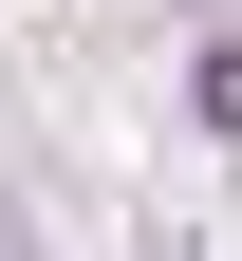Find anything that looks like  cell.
<instances>
[]
</instances>
